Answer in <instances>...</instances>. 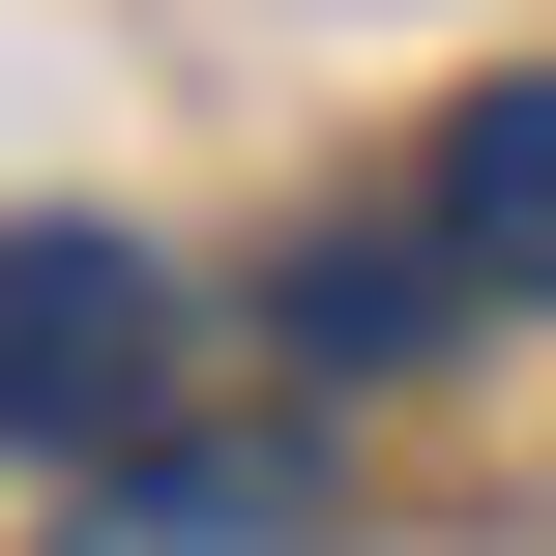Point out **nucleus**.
Listing matches in <instances>:
<instances>
[{
	"label": "nucleus",
	"mask_w": 556,
	"mask_h": 556,
	"mask_svg": "<svg viewBox=\"0 0 556 556\" xmlns=\"http://www.w3.org/2000/svg\"><path fill=\"white\" fill-rule=\"evenodd\" d=\"M59 556H323V440H117Z\"/></svg>",
	"instance_id": "2"
},
{
	"label": "nucleus",
	"mask_w": 556,
	"mask_h": 556,
	"mask_svg": "<svg viewBox=\"0 0 556 556\" xmlns=\"http://www.w3.org/2000/svg\"><path fill=\"white\" fill-rule=\"evenodd\" d=\"M440 264H469L498 323H556V88H469V117H440Z\"/></svg>",
	"instance_id": "3"
},
{
	"label": "nucleus",
	"mask_w": 556,
	"mask_h": 556,
	"mask_svg": "<svg viewBox=\"0 0 556 556\" xmlns=\"http://www.w3.org/2000/svg\"><path fill=\"white\" fill-rule=\"evenodd\" d=\"M176 410V264L147 235H0V440L29 469H117Z\"/></svg>",
	"instance_id": "1"
},
{
	"label": "nucleus",
	"mask_w": 556,
	"mask_h": 556,
	"mask_svg": "<svg viewBox=\"0 0 556 556\" xmlns=\"http://www.w3.org/2000/svg\"><path fill=\"white\" fill-rule=\"evenodd\" d=\"M440 293H469L440 235H323V264H293V381H410V352H440Z\"/></svg>",
	"instance_id": "4"
}]
</instances>
